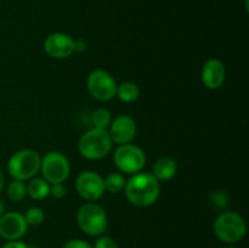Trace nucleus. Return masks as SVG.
<instances>
[{
	"label": "nucleus",
	"instance_id": "20e7f679",
	"mask_svg": "<svg viewBox=\"0 0 249 248\" xmlns=\"http://www.w3.org/2000/svg\"><path fill=\"white\" fill-rule=\"evenodd\" d=\"M77 224L85 235L99 237L107 230L108 216L101 204L97 202H87L78 209Z\"/></svg>",
	"mask_w": 249,
	"mask_h": 248
},
{
	"label": "nucleus",
	"instance_id": "b1692460",
	"mask_svg": "<svg viewBox=\"0 0 249 248\" xmlns=\"http://www.w3.org/2000/svg\"><path fill=\"white\" fill-rule=\"evenodd\" d=\"M62 248H92V246L82 238H72V240H68Z\"/></svg>",
	"mask_w": 249,
	"mask_h": 248
},
{
	"label": "nucleus",
	"instance_id": "423d86ee",
	"mask_svg": "<svg viewBox=\"0 0 249 248\" xmlns=\"http://www.w3.org/2000/svg\"><path fill=\"white\" fill-rule=\"evenodd\" d=\"M145 151L134 143H124L118 145L113 152V162L118 170L124 174L133 175L142 172L146 165Z\"/></svg>",
	"mask_w": 249,
	"mask_h": 248
},
{
	"label": "nucleus",
	"instance_id": "6ab92c4d",
	"mask_svg": "<svg viewBox=\"0 0 249 248\" xmlns=\"http://www.w3.org/2000/svg\"><path fill=\"white\" fill-rule=\"evenodd\" d=\"M7 197L11 199L12 202H21L23 201L24 197L27 196V186L24 181H19V180H12L9 185H7Z\"/></svg>",
	"mask_w": 249,
	"mask_h": 248
},
{
	"label": "nucleus",
	"instance_id": "39448f33",
	"mask_svg": "<svg viewBox=\"0 0 249 248\" xmlns=\"http://www.w3.org/2000/svg\"><path fill=\"white\" fill-rule=\"evenodd\" d=\"M41 157L32 148H22L12 153L7 162V172L14 180L28 181L40 170Z\"/></svg>",
	"mask_w": 249,
	"mask_h": 248
},
{
	"label": "nucleus",
	"instance_id": "393cba45",
	"mask_svg": "<svg viewBox=\"0 0 249 248\" xmlns=\"http://www.w3.org/2000/svg\"><path fill=\"white\" fill-rule=\"evenodd\" d=\"M2 248H34L33 246L28 245L26 242H22V241L16 240V241H7Z\"/></svg>",
	"mask_w": 249,
	"mask_h": 248
},
{
	"label": "nucleus",
	"instance_id": "a878e982",
	"mask_svg": "<svg viewBox=\"0 0 249 248\" xmlns=\"http://www.w3.org/2000/svg\"><path fill=\"white\" fill-rule=\"evenodd\" d=\"M88 49V43L84 39H74V53H84Z\"/></svg>",
	"mask_w": 249,
	"mask_h": 248
},
{
	"label": "nucleus",
	"instance_id": "f03ea898",
	"mask_svg": "<svg viewBox=\"0 0 249 248\" xmlns=\"http://www.w3.org/2000/svg\"><path fill=\"white\" fill-rule=\"evenodd\" d=\"M113 142L107 129L91 128L85 131L78 141L80 156L89 160H100L111 153Z\"/></svg>",
	"mask_w": 249,
	"mask_h": 248
},
{
	"label": "nucleus",
	"instance_id": "c85d7f7f",
	"mask_svg": "<svg viewBox=\"0 0 249 248\" xmlns=\"http://www.w3.org/2000/svg\"><path fill=\"white\" fill-rule=\"evenodd\" d=\"M225 248H238V247H235V246H228V247H225Z\"/></svg>",
	"mask_w": 249,
	"mask_h": 248
},
{
	"label": "nucleus",
	"instance_id": "412c9836",
	"mask_svg": "<svg viewBox=\"0 0 249 248\" xmlns=\"http://www.w3.org/2000/svg\"><path fill=\"white\" fill-rule=\"evenodd\" d=\"M23 215H24V219H26V223L28 224V226L41 225L44 219H45V213H44V211L40 208V207H36V206L29 207Z\"/></svg>",
	"mask_w": 249,
	"mask_h": 248
},
{
	"label": "nucleus",
	"instance_id": "dca6fc26",
	"mask_svg": "<svg viewBox=\"0 0 249 248\" xmlns=\"http://www.w3.org/2000/svg\"><path fill=\"white\" fill-rule=\"evenodd\" d=\"M116 96L124 104H133L140 97V88L133 82H124L117 85Z\"/></svg>",
	"mask_w": 249,
	"mask_h": 248
},
{
	"label": "nucleus",
	"instance_id": "f8f14e48",
	"mask_svg": "<svg viewBox=\"0 0 249 248\" xmlns=\"http://www.w3.org/2000/svg\"><path fill=\"white\" fill-rule=\"evenodd\" d=\"M28 231V224L19 212H7L0 216V236L6 241L21 240Z\"/></svg>",
	"mask_w": 249,
	"mask_h": 248
},
{
	"label": "nucleus",
	"instance_id": "5701e85b",
	"mask_svg": "<svg viewBox=\"0 0 249 248\" xmlns=\"http://www.w3.org/2000/svg\"><path fill=\"white\" fill-rule=\"evenodd\" d=\"M67 194V189L63 185V182H60V184H50V195L53 198L55 199H62L63 197Z\"/></svg>",
	"mask_w": 249,
	"mask_h": 248
},
{
	"label": "nucleus",
	"instance_id": "cd10ccee",
	"mask_svg": "<svg viewBox=\"0 0 249 248\" xmlns=\"http://www.w3.org/2000/svg\"><path fill=\"white\" fill-rule=\"evenodd\" d=\"M4 213H5V207H4V203H2V201L0 199V216H1Z\"/></svg>",
	"mask_w": 249,
	"mask_h": 248
},
{
	"label": "nucleus",
	"instance_id": "f3484780",
	"mask_svg": "<svg viewBox=\"0 0 249 248\" xmlns=\"http://www.w3.org/2000/svg\"><path fill=\"white\" fill-rule=\"evenodd\" d=\"M126 184V179L121 172L111 173L104 179L105 191L111 192V194H119L124 190Z\"/></svg>",
	"mask_w": 249,
	"mask_h": 248
},
{
	"label": "nucleus",
	"instance_id": "9d476101",
	"mask_svg": "<svg viewBox=\"0 0 249 248\" xmlns=\"http://www.w3.org/2000/svg\"><path fill=\"white\" fill-rule=\"evenodd\" d=\"M44 50L55 60H65L74 53V39L67 33L53 32L44 40Z\"/></svg>",
	"mask_w": 249,
	"mask_h": 248
},
{
	"label": "nucleus",
	"instance_id": "ddd939ff",
	"mask_svg": "<svg viewBox=\"0 0 249 248\" xmlns=\"http://www.w3.org/2000/svg\"><path fill=\"white\" fill-rule=\"evenodd\" d=\"M226 78L225 65L219 58H209L204 62L201 71V79L204 87L209 90L221 88Z\"/></svg>",
	"mask_w": 249,
	"mask_h": 248
},
{
	"label": "nucleus",
	"instance_id": "4be33fe9",
	"mask_svg": "<svg viewBox=\"0 0 249 248\" xmlns=\"http://www.w3.org/2000/svg\"><path fill=\"white\" fill-rule=\"evenodd\" d=\"M92 248H118V246L113 238H111L109 236L101 235L96 238Z\"/></svg>",
	"mask_w": 249,
	"mask_h": 248
},
{
	"label": "nucleus",
	"instance_id": "9b49d317",
	"mask_svg": "<svg viewBox=\"0 0 249 248\" xmlns=\"http://www.w3.org/2000/svg\"><path fill=\"white\" fill-rule=\"evenodd\" d=\"M107 131L111 136L112 142L117 145H124V143H130L135 139L138 126L133 117L129 114H119L112 119Z\"/></svg>",
	"mask_w": 249,
	"mask_h": 248
},
{
	"label": "nucleus",
	"instance_id": "4468645a",
	"mask_svg": "<svg viewBox=\"0 0 249 248\" xmlns=\"http://www.w3.org/2000/svg\"><path fill=\"white\" fill-rule=\"evenodd\" d=\"M178 172V163L174 158L169 156H163L160 157L152 167V173L151 174L158 180V181H168L172 180L177 175Z\"/></svg>",
	"mask_w": 249,
	"mask_h": 248
},
{
	"label": "nucleus",
	"instance_id": "7ed1b4c3",
	"mask_svg": "<svg viewBox=\"0 0 249 248\" xmlns=\"http://www.w3.org/2000/svg\"><path fill=\"white\" fill-rule=\"evenodd\" d=\"M214 235L226 245H236L243 240L247 225L241 214L233 211H224L215 218L213 224Z\"/></svg>",
	"mask_w": 249,
	"mask_h": 248
},
{
	"label": "nucleus",
	"instance_id": "0eeeda50",
	"mask_svg": "<svg viewBox=\"0 0 249 248\" xmlns=\"http://www.w3.org/2000/svg\"><path fill=\"white\" fill-rule=\"evenodd\" d=\"M41 177L49 184L65 182L71 174V163L63 153L58 151H50L41 157L40 170Z\"/></svg>",
	"mask_w": 249,
	"mask_h": 248
},
{
	"label": "nucleus",
	"instance_id": "f257e3e1",
	"mask_svg": "<svg viewBox=\"0 0 249 248\" xmlns=\"http://www.w3.org/2000/svg\"><path fill=\"white\" fill-rule=\"evenodd\" d=\"M124 194L129 203L146 208L157 202L160 195V182L148 172H139L126 180Z\"/></svg>",
	"mask_w": 249,
	"mask_h": 248
},
{
	"label": "nucleus",
	"instance_id": "a211bd4d",
	"mask_svg": "<svg viewBox=\"0 0 249 248\" xmlns=\"http://www.w3.org/2000/svg\"><path fill=\"white\" fill-rule=\"evenodd\" d=\"M112 119H113L112 118V113L108 109L105 108V107H99L91 114L92 128L108 129Z\"/></svg>",
	"mask_w": 249,
	"mask_h": 248
},
{
	"label": "nucleus",
	"instance_id": "1a4fd4ad",
	"mask_svg": "<svg viewBox=\"0 0 249 248\" xmlns=\"http://www.w3.org/2000/svg\"><path fill=\"white\" fill-rule=\"evenodd\" d=\"M75 190L87 202H97L105 191L104 177L94 170H84L75 179Z\"/></svg>",
	"mask_w": 249,
	"mask_h": 248
},
{
	"label": "nucleus",
	"instance_id": "2eb2a0df",
	"mask_svg": "<svg viewBox=\"0 0 249 248\" xmlns=\"http://www.w3.org/2000/svg\"><path fill=\"white\" fill-rule=\"evenodd\" d=\"M26 186L27 195L36 201L45 199L50 195V184L44 177H32L31 180H28V184Z\"/></svg>",
	"mask_w": 249,
	"mask_h": 248
},
{
	"label": "nucleus",
	"instance_id": "aec40b11",
	"mask_svg": "<svg viewBox=\"0 0 249 248\" xmlns=\"http://www.w3.org/2000/svg\"><path fill=\"white\" fill-rule=\"evenodd\" d=\"M229 199H230V197H229L228 192L220 189H216L214 191H212L208 197L209 206L212 208L216 209V211H223V209H225L229 204Z\"/></svg>",
	"mask_w": 249,
	"mask_h": 248
},
{
	"label": "nucleus",
	"instance_id": "bb28decb",
	"mask_svg": "<svg viewBox=\"0 0 249 248\" xmlns=\"http://www.w3.org/2000/svg\"><path fill=\"white\" fill-rule=\"evenodd\" d=\"M4 182H5L4 174H2L1 169H0V192H1V191H2V189H4Z\"/></svg>",
	"mask_w": 249,
	"mask_h": 248
},
{
	"label": "nucleus",
	"instance_id": "6e6552de",
	"mask_svg": "<svg viewBox=\"0 0 249 248\" xmlns=\"http://www.w3.org/2000/svg\"><path fill=\"white\" fill-rule=\"evenodd\" d=\"M117 82L111 73L97 68L88 75L87 88L90 96L100 102H108L116 97Z\"/></svg>",
	"mask_w": 249,
	"mask_h": 248
}]
</instances>
